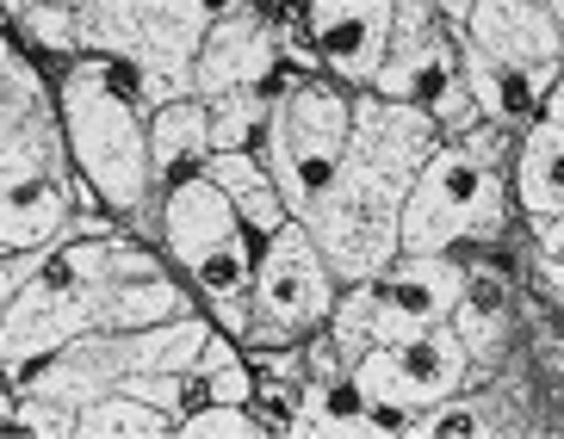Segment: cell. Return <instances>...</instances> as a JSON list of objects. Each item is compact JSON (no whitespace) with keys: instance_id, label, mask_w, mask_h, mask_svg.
Returning a JSON list of instances; mask_svg holds the SVG:
<instances>
[{"instance_id":"obj_20","label":"cell","mask_w":564,"mask_h":439,"mask_svg":"<svg viewBox=\"0 0 564 439\" xmlns=\"http://www.w3.org/2000/svg\"><path fill=\"white\" fill-rule=\"evenodd\" d=\"M205 174H212L217 186H224V198H230L236 217L249 223V235H273V229H280L285 217H292L254 143H249V149H212V155H205Z\"/></svg>"},{"instance_id":"obj_35","label":"cell","mask_w":564,"mask_h":439,"mask_svg":"<svg viewBox=\"0 0 564 439\" xmlns=\"http://www.w3.org/2000/svg\"><path fill=\"white\" fill-rule=\"evenodd\" d=\"M13 396L19 391H7V384H0V427H13Z\"/></svg>"},{"instance_id":"obj_3","label":"cell","mask_w":564,"mask_h":439,"mask_svg":"<svg viewBox=\"0 0 564 439\" xmlns=\"http://www.w3.org/2000/svg\"><path fill=\"white\" fill-rule=\"evenodd\" d=\"M502 223H509V174L471 162L453 136H441L403 193L398 248L403 254H447L459 242H497Z\"/></svg>"},{"instance_id":"obj_31","label":"cell","mask_w":564,"mask_h":439,"mask_svg":"<svg viewBox=\"0 0 564 439\" xmlns=\"http://www.w3.org/2000/svg\"><path fill=\"white\" fill-rule=\"evenodd\" d=\"M51 248H0V316H7V304H13V292L32 278V266L44 261Z\"/></svg>"},{"instance_id":"obj_26","label":"cell","mask_w":564,"mask_h":439,"mask_svg":"<svg viewBox=\"0 0 564 439\" xmlns=\"http://www.w3.org/2000/svg\"><path fill=\"white\" fill-rule=\"evenodd\" d=\"M19 25L37 50L51 56H82V7H56V0H32L19 7Z\"/></svg>"},{"instance_id":"obj_7","label":"cell","mask_w":564,"mask_h":439,"mask_svg":"<svg viewBox=\"0 0 564 439\" xmlns=\"http://www.w3.org/2000/svg\"><path fill=\"white\" fill-rule=\"evenodd\" d=\"M155 229H162L167 254L181 261V273L205 297L249 292V278H254L249 223L236 217V205L224 198V186L205 167H193V174L162 186V198H155Z\"/></svg>"},{"instance_id":"obj_24","label":"cell","mask_w":564,"mask_h":439,"mask_svg":"<svg viewBox=\"0 0 564 439\" xmlns=\"http://www.w3.org/2000/svg\"><path fill=\"white\" fill-rule=\"evenodd\" d=\"M447 328L465 341V353H471V372H478V359L497 353L502 328H509V322H502V292H490L484 278H471V285H465V297L453 304Z\"/></svg>"},{"instance_id":"obj_9","label":"cell","mask_w":564,"mask_h":439,"mask_svg":"<svg viewBox=\"0 0 564 439\" xmlns=\"http://www.w3.org/2000/svg\"><path fill=\"white\" fill-rule=\"evenodd\" d=\"M360 285H366V334H372V347H384L447 322L471 273L453 254H398L384 273L360 278Z\"/></svg>"},{"instance_id":"obj_5","label":"cell","mask_w":564,"mask_h":439,"mask_svg":"<svg viewBox=\"0 0 564 439\" xmlns=\"http://www.w3.org/2000/svg\"><path fill=\"white\" fill-rule=\"evenodd\" d=\"M335 297H341V278L329 273L323 248L311 242V229L299 217H285L273 235H261V254H254V278H249V328H242V347L261 353V347H299L311 341L316 328L329 322Z\"/></svg>"},{"instance_id":"obj_30","label":"cell","mask_w":564,"mask_h":439,"mask_svg":"<svg viewBox=\"0 0 564 439\" xmlns=\"http://www.w3.org/2000/svg\"><path fill=\"white\" fill-rule=\"evenodd\" d=\"M193 391H199V403H254L249 359H230V365H217V372L193 377Z\"/></svg>"},{"instance_id":"obj_27","label":"cell","mask_w":564,"mask_h":439,"mask_svg":"<svg viewBox=\"0 0 564 439\" xmlns=\"http://www.w3.org/2000/svg\"><path fill=\"white\" fill-rule=\"evenodd\" d=\"M181 433L193 439H230V433H261V415L249 403H199L181 415Z\"/></svg>"},{"instance_id":"obj_6","label":"cell","mask_w":564,"mask_h":439,"mask_svg":"<svg viewBox=\"0 0 564 439\" xmlns=\"http://www.w3.org/2000/svg\"><path fill=\"white\" fill-rule=\"evenodd\" d=\"M348 118H354V87L341 81H292L273 106H267V124L254 136L267 174L280 186L285 211L299 217L316 198V186L335 174L341 149H348Z\"/></svg>"},{"instance_id":"obj_2","label":"cell","mask_w":564,"mask_h":439,"mask_svg":"<svg viewBox=\"0 0 564 439\" xmlns=\"http://www.w3.org/2000/svg\"><path fill=\"white\" fill-rule=\"evenodd\" d=\"M212 25V0H82V56L112 63L137 106L193 94V56Z\"/></svg>"},{"instance_id":"obj_22","label":"cell","mask_w":564,"mask_h":439,"mask_svg":"<svg viewBox=\"0 0 564 439\" xmlns=\"http://www.w3.org/2000/svg\"><path fill=\"white\" fill-rule=\"evenodd\" d=\"M292 433H391V427L360 403L348 372L335 377H304L292 396Z\"/></svg>"},{"instance_id":"obj_21","label":"cell","mask_w":564,"mask_h":439,"mask_svg":"<svg viewBox=\"0 0 564 439\" xmlns=\"http://www.w3.org/2000/svg\"><path fill=\"white\" fill-rule=\"evenodd\" d=\"M453 44H459V81L471 87V99H478L484 118H497V124H533V106H540V87L521 75V68L497 63L490 50H478L465 32H453Z\"/></svg>"},{"instance_id":"obj_37","label":"cell","mask_w":564,"mask_h":439,"mask_svg":"<svg viewBox=\"0 0 564 439\" xmlns=\"http://www.w3.org/2000/svg\"><path fill=\"white\" fill-rule=\"evenodd\" d=\"M546 7H552V19H558V32H564V0H546Z\"/></svg>"},{"instance_id":"obj_1","label":"cell","mask_w":564,"mask_h":439,"mask_svg":"<svg viewBox=\"0 0 564 439\" xmlns=\"http://www.w3.org/2000/svg\"><path fill=\"white\" fill-rule=\"evenodd\" d=\"M68 167L87 193L118 217H150L155 223V167H150V124L131 87H118L112 63H75L56 87Z\"/></svg>"},{"instance_id":"obj_13","label":"cell","mask_w":564,"mask_h":439,"mask_svg":"<svg viewBox=\"0 0 564 439\" xmlns=\"http://www.w3.org/2000/svg\"><path fill=\"white\" fill-rule=\"evenodd\" d=\"M441 143V124L429 118V106L415 99H384L372 87H354V118H348V155L379 174L403 179L410 186L415 167L434 155Z\"/></svg>"},{"instance_id":"obj_34","label":"cell","mask_w":564,"mask_h":439,"mask_svg":"<svg viewBox=\"0 0 564 439\" xmlns=\"http://www.w3.org/2000/svg\"><path fill=\"white\" fill-rule=\"evenodd\" d=\"M540 118H552V124L564 131V68H558V81H552L546 94H540Z\"/></svg>"},{"instance_id":"obj_19","label":"cell","mask_w":564,"mask_h":439,"mask_svg":"<svg viewBox=\"0 0 564 439\" xmlns=\"http://www.w3.org/2000/svg\"><path fill=\"white\" fill-rule=\"evenodd\" d=\"M212 155V118H205V99L199 94H181L167 106H150V167H155V193L167 179L205 167Z\"/></svg>"},{"instance_id":"obj_4","label":"cell","mask_w":564,"mask_h":439,"mask_svg":"<svg viewBox=\"0 0 564 439\" xmlns=\"http://www.w3.org/2000/svg\"><path fill=\"white\" fill-rule=\"evenodd\" d=\"M403 179L379 174V167L354 162L341 149L335 174L316 186V198L299 211V223L311 229V242L323 248V261L341 285H360V278L384 273L398 261V211H403Z\"/></svg>"},{"instance_id":"obj_15","label":"cell","mask_w":564,"mask_h":439,"mask_svg":"<svg viewBox=\"0 0 564 439\" xmlns=\"http://www.w3.org/2000/svg\"><path fill=\"white\" fill-rule=\"evenodd\" d=\"M280 63V32L261 13H212L193 56V94H230V87H261Z\"/></svg>"},{"instance_id":"obj_29","label":"cell","mask_w":564,"mask_h":439,"mask_svg":"<svg viewBox=\"0 0 564 439\" xmlns=\"http://www.w3.org/2000/svg\"><path fill=\"white\" fill-rule=\"evenodd\" d=\"M13 427H19V433H75V408L51 403V396L19 391L13 396Z\"/></svg>"},{"instance_id":"obj_16","label":"cell","mask_w":564,"mask_h":439,"mask_svg":"<svg viewBox=\"0 0 564 439\" xmlns=\"http://www.w3.org/2000/svg\"><path fill=\"white\" fill-rule=\"evenodd\" d=\"M75 217V174L19 179L0 193V248H56Z\"/></svg>"},{"instance_id":"obj_33","label":"cell","mask_w":564,"mask_h":439,"mask_svg":"<svg viewBox=\"0 0 564 439\" xmlns=\"http://www.w3.org/2000/svg\"><path fill=\"white\" fill-rule=\"evenodd\" d=\"M533 235H540V254H558L564 261V211L552 223H533Z\"/></svg>"},{"instance_id":"obj_25","label":"cell","mask_w":564,"mask_h":439,"mask_svg":"<svg viewBox=\"0 0 564 439\" xmlns=\"http://www.w3.org/2000/svg\"><path fill=\"white\" fill-rule=\"evenodd\" d=\"M267 106L273 99L261 87H230V94L205 99V118H212V149H249L267 124Z\"/></svg>"},{"instance_id":"obj_10","label":"cell","mask_w":564,"mask_h":439,"mask_svg":"<svg viewBox=\"0 0 564 439\" xmlns=\"http://www.w3.org/2000/svg\"><path fill=\"white\" fill-rule=\"evenodd\" d=\"M44 174H75L63 118L51 106V87L32 75V63L0 44V193Z\"/></svg>"},{"instance_id":"obj_11","label":"cell","mask_w":564,"mask_h":439,"mask_svg":"<svg viewBox=\"0 0 564 439\" xmlns=\"http://www.w3.org/2000/svg\"><path fill=\"white\" fill-rule=\"evenodd\" d=\"M453 75H459V44H453V25L441 19V7L434 0H398L391 7V44H384V63L372 75V94L429 106V94L441 81H453Z\"/></svg>"},{"instance_id":"obj_14","label":"cell","mask_w":564,"mask_h":439,"mask_svg":"<svg viewBox=\"0 0 564 439\" xmlns=\"http://www.w3.org/2000/svg\"><path fill=\"white\" fill-rule=\"evenodd\" d=\"M391 7L398 0H304V25L311 44L341 87H372L391 44Z\"/></svg>"},{"instance_id":"obj_28","label":"cell","mask_w":564,"mask_h":439,"mask_svg":"<svg viewBox=\"0 0 564 439\" xmlns=\"http://www.w3.org/2000/svg\"><path fill=\"white\" fill-rule=\"evenodd\" d=\"M429 118L441 124V136H465L484 112H478V99H471V87L453 75V81H441V87L429 94Z\"/></svg>"},{"instance_id":"obj_32","label":"cell","mask_w":564,"mask_h":439,"mask_svg":"<svg viewBox=\"0 0 564 439\" xmlns=\"http://www.w3.org/2000/svg\"><path fill=\"white\" fill-rule=\"evenodd\" d=\"M533 285H540L546 304L564 309V261H558V254H540V248H533Z\"/></svg>"},{"instance_id":"obj_36","label":"cell","mask_w":564,"mask_h":439,"mask_svg":"<svg viewBox=\"0 0 564 439\" xmlns=\"http://www.w3.org/2000/svg\"><path fill=\"white\" fill-rule=\"evenodd\" d=\"M7 7L19 13V7H32V0H7ZM56 7H82V0H56Z\"/></svg>"},{"instance_id":"obj_8","label":"cell","mask_w":564,"mask_h":439,"mask_svg":"<svg viewBox=\"0 0 564 439\" xmlns=\"http://www.w3.org/2000/svg\"><path fill=\"white\" fill-rule=\"evenodd\" d=\"M360 403L379 415L391 433H403L410 415H429L434 403H453L471 377V353L465 341L453 334L447 322L429 328V334H410V341H384V347H366L360 359L348 365Z\"/></svg>"},{"instance_id":"obj_23","label":"cell","mask_w":564,"mask_h":439,"mask_svg":"<svg viewBox=\"0 0 564 439\" xmlns=\"http://www.w3.org/2000/svg\"><path fill=\"white\" fill-rule=\"evenodd\" d=\"M75 433H87V439H150V433H181V421L162 415V408H150L131 391H106L75 415Z\"/></svg>"},{"instance_id":"obj_17","label":"cell","mask_w":564,"mask_h":439,"mask_svg":"<svg viewBox=\"0 0 564 439\" xmlns=\"http://www.w3.org/2000/svg\"><path fill=\"white\" fill-rule=\"evenodd\" d=\"M514 211L528 217V223H552L564 211V131L552 118H533L521 143H514Z\"/></svg>"},{"instance_id":"obj_18","label":"cell","mask_w":564,"mask_h":439,"mask_svg":"<svg viewBox=\"0 0 564 439\" xmlns=\"http://www.w3.org/2000/svg\"><path fill=\"white\" fill-rule=\"evenodd\" d=\"M186 309H199L193 292L181 278H167L162 266L155 273H118L100 278V292H94V328H150V322H174Z\"/></svg>"},{"instance_id":"obj_12","label":"cell","mask_w":564,"mask_h":439,"mask_svg":"<svg viewBox=\"0 0 564 439\" xmlns=\"http://www.w3.org/2000/svg\"><path fill=\"white\" fill-rule=\"evenodd\" d=\"M459 32L478 50H490L497 63L521 68L540 94L558 81L564 32H558V19H552L546 0H471V13H465Z\"/></svg>"}]
</instances>
